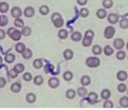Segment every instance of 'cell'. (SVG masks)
Here are the masks:
<instances>
[{
    "label": "cell",
    "mask_w": 128,
    "mask_h": 110,
    "mask_svg": "<svg viewBox=\"0 0 128 110\" xmlns=\"http://www.w3.org/2000/svg\"><path fill=\"white\" fill-rule=\"evenodd\" d=\"M80 15L82 17H84V18H85V17L88 16V15H89L88 10L87 8H82V9L80 11Z\"/></svg>",
    "instance_id": "43"
},
{
    "label": "cell",
    "mask_w": 128,
    "mask_h": 110,
    "mask_svg": "<svg viewBox=\"0 0 128 110\" xmlns=\"http://www.w3.org/2000/svg\"><path fill=\"white\" fill-rule=\"evenodd\" d=\"M127 77H128V74L126 71H123V70H121L119 71L118 73L117 74V78L118 79L119 81L121 82H124L126 81L127 79Z\"/></svg>",
    "instance_id": "11"
},
{
    "label": "cell",
    "mask_w": 128,
    "mask_h": 110,
    "mask_svg": "<svg viewBox=\"0 0 128 110\" xmlns=\"http://www.w3.org/2000/svg\"><path fill=\"white\" fill-rule=\"evenodd\" d=\"M126 85L124 84V83H120L118 84V91L119 92H121V93H123V92H125L126 91Z\"/></svg>",
    "instance_id": "42"
},
{
    "label": "cell",
    "mask_w": 128,
    "mask_h": 110,
    "mask_svg": "<svg viewBox=\"0 0 128 110\" xmlns=\"http://www.w3.org/2000/svg\"><path fill=\"white\" fill-rule=\"evenodd\" d=\"M119 104L121 105V107L122 108H128V97L127 96H123L120 99Z\"/></svg>",
    "instance_id": "23"
},
{
    "label": "cell",
    "mask_w": 128,
    "mask_h": 110,
    "mask_svg": "<svg viewBox=\"0 0 128 110\" xmlns=\"http://www.w3.org/2000/svg\"><path fill=\"white\" fill-rule=\"evenodd\" d=\"M80 83L83 85V87H86V86H88L91 83V78L88 75H84L80 79Z\"/></svg>",
    "instance_id": "16"
},
{
    "label": "cell",
    "mask_w": 128,
    "mask_h": 110,
    "mask_svg": "<svg viewBox=\"0 0 128 110\" xmlns=\"http://www.w3.org/2000/svg\"><path fill=\"white\" fill-rule=\"evenodd\" d=\"M113 4H114L113 0H103V2H102L103 7L106 9L111 8L113 7Z\"/></svg>",
    "instance_id": "32"
},
{
    "label": "cell",
    "mask_w": 128,
    "mask_h": 110,
    "mask_svg": "<svg viewBox=\"0 0 128 110\" xmlns=\"http://www.w3.org/2000/svg\"><path fill=\"white\" fill-rule=\"evenodd\" d=\"M104 53H105L106 56H111V55L114 53V49L110 46L107 45L104 48Z\"/></svg>",
    "instance_id": "36"
},
{
    "label": "cell",
    "mask_w": 128,
    "mask_h": 110,
    "mask_svg": "<svg viewBox=\"0 0 128 110\" xmlns=\"http://www.w3.org/2000/svg\"><path fill=\"white\" fill-rule=\"evenodd\" d=\"M14 70L18 74H21L23 73L24 71V65L23 64L20 63V64H16L15 66H14Z\"/></svg>",
    "instance_id": "21"
},
{
    "label": "cell",
    "mask_w": 128,
    "mask_h": 110,
    "mask_svg": "<svg viewBox=\"0 0 128 110\" xmlns=\"http://www.w3.org/2000/svg\"><path fill=\"white\" fill-rule=\"evenodd\" d=\"M63 56H64V58H65L66 60H72V58H73V56H74V53H73L72 50L66 49L65 51H64V52H63Z\"/></svg>",
    "instance_id": "13"
},
{
    "label": "cell",
    "mask_w": 128,
    "mask_h": 110,
    "mask_svg": "<svg viewBox=\"0 0 128 110\" xmlns=\"http://www.w3.org/2000/svg\"><path fill=\"white\" fill-rule=\"evenodd\" d=\"M33 67L36 69H40L43 67V62H42V60L41 59H36L33 61Z\"/></svg>",
    "instance_id": "29"
},
{
    "label": "cell",
    "mask_w": 128,
    "mask_h": 110,
    "mask_svg": "<svg viewBox=\"0 0 128 110\" xmlns=\"http://www.w3.org/2000/svg\"><path fill=\"white\" fill-rule=\"evenodd\" d=\"M100 96L103 99H109L111 96V92L109 89H104L100 93Z\"/></svg>",
    "instance_id": "20"
},
{
    "label": "cell",
    "mask_w": 128,
    "mask_h": 110,
    "mask_svg": "<svg viewBox=\"0 0 128 110\" xmlns=\"http://www.w3.org/2000/svg\"><path fill=\"white\" fill-rule=\"evenodd\" d=\"M9 10V4L6 2L0 3V12L1 13H6Z\"/></svg>",
    "instance_id": "17"
},
{
    "label": "cell",
    "mask_w": 128,
    "mask_h": 110,
    "mask_svg": "<svg viewBox=\"0 0 128 110\" xmlns=\"http://www.w3.org/2000/svg\"><path fill=\"white\" fill-rule=\"evenodd\" d=\"M76 1H77V3L80 6H84L88 3V0H76Z\"/></svg>",
    "instance_id": "47"
},
{
    "label": "cell",
    "mask_w": 128,
    "mask_h": 110,
    "mask_svg": "<svg viewBox=\"0 0 128 110\" xmlns=\"http://www.w3.org/2000/svg\"><path fill=\"white\" fill-rule=\"evenodd\" d=\"M2 57L0 56V64H2Z\"/></svg>",
    "instance_id": "49"
},
{
    "label": "cell",
    "mask_w": 128,
    "mask_h": 110,
    "mask_svg": "<svg viewBox=\"0 0 128 110\" xmlns=\"http://www.w3.org/2000/svg\"><path fill=\"white\" fill-rule=\"evenodd\" d=\"M77 94H78L79 96L80 97H84V96L88 94V91L85 87H79L78 90H77Z\"/></svg>",
    "instance_id": "30"
},
{
    "label": "cell",
    "mask_w": 128,
    "mask_h": 110,
    "mask_svg": "<svg viewBox=\"0 0 128 110\" xmlns=\"http://www.w3.org/2000/svg\"><path fill=\"white\" fill-rule=\"evenodd\" d=\"M73 74L72 73V72H70V71H66V72H65V73L63 74V75H62V77H63V78H64V80H66V81H70L73 78Z\"/></svg>",
    "instance_id": "34"
},
{
    "label": "cell",
    "mask_w": 128,
    "mask_h": 110,
    "mask_svg": "<svg viewBox=\"0 0 128 110\" xmlns=\"http://www.w3.org/2000/svg\"><path fill=\"white\" fill-rule=\"evenodd\" d=\"M6 37V32L3 29H0V40L4 39Z\"/></svg>",
    "instance_id": "48"
},
{
    "label": "cell",
    "mask_w": 128,
    "mask_h": 110,
    "mask_svg": "<svg viewBox=\"0 0 128 110\" xmlns=\"http://www.w3.org/2000/svg\"><path fill=\"white\" fill-rule=\"evenodd\" d=\"M21 84L19 83V82H15L11 86V91L14 93H18L21 91Z\"/></svg>",
    "instance_id": "12"
},
{
    "label": "cell",
    "mask_w": 128,
    "mask_h": 110,
    "mask_svg": "<svg viewBox=\"0 0 128 110\" xmlns=\"http://www.w3.org/2000/svg\"><path fill=\"white\" fill-rule=\"evenodd\" d=\"M6 79L2 77H0V88H3L6 86Z\"/></svg>",
    "instance_id": "46"
},
{
    "label": "cell",
    "mask_w": 128,
    "mask_h": 110,
    "mask_svg": "<svg viewBox=\"0 0 128 110\" xmlns=\"http://www.w3.org/2000/svg\"><path fill=\"white\" fill-rule=\"evenodd\" d=\"M126 48H127V50H128V42H127V43H126Z\"/></svg>",
    "instance_id": "50"
},
{
    "label": "cell",
    "mask_w": 128,
    "mask_h": 110,
    "mask_svg": "<svg viewBox=\"0 0 128 110\" xmlns=\"http://www.w3.org/2000/svg\"><path fill=\"white\" fill-rule=\"evenodd\" d=\"M21 33H22V35L25 36V37H28V36H30V34L32 33V29L28 26L23 27Z\"/></svg>",
    "instance_id": "28"
},
{
    "label": "cell",
    "mask_w": 128,
    "mask_h": 110,
    "mask_svg": "<svg viewBox=\"0 0 128 110\" xmlns=\"http://www.w3.org/2000/svg\"><path fill=\"white\" fill-rule=\"evenodd\" d=\"M15 59H16V56H15V55L14 54H12V53H10V54H8L6 56H5L4 58V60L6 63H8V64H11L12 62H14L15 61Z\"/></svg>",
    "instance_id": "24"
},
{
    "label": "cell",
    "mask_w": 128,
    "mask_h": 110,
    "mask_svg": "<svg viewBox=\"0 0 128 110\" xmlns=\"http://www.w3.org/2000/svg\"><path fill=\"white\" fill-rule=\"evenodd\" d=\"M116 57H117L118 60H123L124 59H125V57H126V52H125V51H123L119 50V51H118L117 54H116Z\"/></svg>",
    "instance_id": "39"
},
{
    "label": "cell",
    "mask_w": 128,
    "mask_h": 110,
    "mask_svg": "<svg viewBox=\"0 0 128 110\" xmlns=\"http://www.w3.org/2000/svg\"><path fill=\"white\" fill-rule=\"evenodd\" d=\"M119 25L122 29H127L128 28V19L124 18L122 20H121L119 22Z\"/></svg>",
    "instance_id": "40"
},
{
    "label": "cell",
    "mask_w": 128,
    "mask_h": 110,
    "mask_svg": "<svg viewBox=\"0 0 128 110\" xmlns=\"http://www.w3.org/2000/svg\"><path fill=\"white\" fill-rule=\"evenodd\" d=\"M76 91L74 90V89H68L66 92V96L67 99H72L76 97Z\"/></svg>",
    "instance_id": "19"
},
{
    "label": "cell",
    "mask_w": 128,
    "mask_h": 110,
    "mask_svg": "<svg viewBox=\"0 0 128 110\" xmlns=\"http://www.w3.org/2000/svg\"><path fill=\"white\" fill-rule=\"evenodd\" d=\"M93 38H94V32L92 31V30H91V29L87 30V31L85 32L84 37V39H83V42H82L83 46L85 47L91 46V44H92V43Z\"/></svg>",
    "instance_id": "1"
},
{
    "label": "cell",
    "mask_w": 128,
    "mask_h": 110,
    "mask_svg": "<svg viewBox=\"0 0 128 110\" xmlns=\"http://www.w3.org/2000/svg\"><path fill=\"white\" fill-rule=\"evenodd\" d=\"M59 83H60L59 79L57 78H50L49 81H48L49 87L53 88V89H55V88L58 87L59 86Z\"/></svg>",
    "instance_id": "9"
},
{
    "label": "cell",
    "mask_w": 128,
    "mask_h": 110,
    "mask_svg": "<svg viewBox=\"0 0 128 110\" xmlns=\"http://www.w3.org/2000/svg\"><path fill=\"white\" fill-rule=\"evenodd\" d=\"M36 100V96L34 93H28L26 95V101L28 104H33Z\"/></svg>",
    "instance_id": "14"
},
{
    "label": "cell",
    "mask_w": 128,
    "mask_h": 110,
    "mask_svg": "<svg viewBox=\"0 0 128 110\" xmlns=\"http://www.w3.org/2000/svg\"><path fill=\"white\" fill-rule=\"evenodd\" d=\"M58 38L61 39H66L67 37H68V32H67V30L66 29H61L59 30L58 32Z\"/></svg>",
    "instance_id": "33"
},
{
    "label": "cell",
    "mask_w": 128,
    "mask_h": 110,
    "mask_svg": "<svg viewBox=\"0 0 128 110\" xmlns=\"http://www.w3.org/2000/svg\"><path fill=\"white\" fill-rule=\"evenodd\" d=\"M124 46H125V42L122 39H116L114 41V47L117 50L122 49Z\"/></svg>",
    "instance_id": "7"
},
{
    "label": "cell",
    "mask_w": 128,
    "mask_h": 110,
    "mask_svg": "<svg viewBox=\"0 0 128 110\" xmlns=\"http://www.w3.org/2000/svg\"><path fill=\"white\" fill-rule=\"evenodd\" d=\"M92 51L95 56H99V55H100L102 52V48L99 45H95V46H93Z\"/></svg>",
    "instance_id": "27"
},
{
    "label": "cell",
    "mask_w": 128,
    "mask_h": 110,
    "mask_svg": "<svg viewBox=\"0 0 128 110\" xmlns=\"http://www.w3.org/2000/svg\"><path fill=\"white\" fill-rule=\"evenodd\" d=\"M8 76L11 78H16L18 76V74L14 70V68H12V69H11L8 72Z\"/></svg>",
    "instance_id": "45"
},
{
    "label": "cell",
    "mask_w": 128,
    "mask_h": 110,
    "mask_svg": "<svg viewBox=\"0 0 128 110\" xmlns=\"http://www.w3.org/2000/svg\"><path fill=\"white\" fill-rule=\"evenodd\" d=\"M11 15L12 17L14 18H20L22 15V11L21 9L19 8V7H14L12 8V9L11 10Z\"/></svg>",
    "instance_id": "6"
},
{
    "label": "cell",
    "mask_w": 128,
    "mask_h": 110,
    "mask_svg": "<svg viewBox=\"0 0 128 110\" xmlns=\"http://www.w3.org/2000/svg\"><path fill=\"white\" fill-rule=\"evenodd\" d=\"M72 39L74 42H80V40L82 39V34L79 31H76L72 33Z\"/></svg>",
    "instance_id": "18"
},
{
    "label": "cell",
    "mask_w": 128,
    "mask_h": 110,
    "mask_svg": "<svg viewBox=\"0 0 128 110\" xmlns=\"http://www.w3.org/2000/svg\"><path fill=\"white\" fill-rule=\"evenodd\" d=\"M100 59L96 56H91L86 60V64L89 68H97L100 65Z\"/></svg>",
    "instance_id": "4"
},
{
    "label": "cell",
    "mask_w": 128,
    "mask_h": 110,
    "mask_svg": "<svg viewBox=\"0 0 128 110\" xmlns=\"http://www.w3.org/2000/svg\"><path fill=\"white\" fill-rule=\"evenodd\" d=\"M39 12H40V13H41L42 15L46 16V15H47V14H48V13L50 12V8H49V7H48V6H46V5H42V7H40Z\"/></svg>",
    "instance_id": "25"
},
{
    "label": "cell",
    "mask_w": 128,
    "mask_h": 110,
    "mask_svg": "<svg viewBox=\"0 0 128 110\" xmlns=\"http://www.w3.org/2000/svg\"><path fill=\"white\" fill-rule=\"evenodd\" d=\"M8 24V18L5 15L0 16V26H5Z\"/></svg>",
    "instance_id": "37"
},
{
    "label": "cell",
    "mask_w": 128,
    "mask_h": 110,
    "mask_svg": "<svg viewBox=\"0 0 128 110\" xmlns=\"http://www.w3.org/2000/svg\"><path fill=\"white\" fill-rule=\"evenodd\" d=\"M33 82H34V84L40 86L44 82V78L42 76H41V75H38V76H36L34 78H33Z\"/></svg>",
    "instance_id": "31"
},
{
    "label": "cell",
    "mask_w": 128,
    "mask_h": 110,
    "mask_svg": "<svg viewBox=\"0 0 128 110\" xmlns=\"http://www.w3.org/2000/svg\"><path fill=\"white\" fill-rule=\"evenodd\" d=\"M14 25L16 27H18V28H23L24 25V20L21 19L16 18L14 21Z\"/></svg>",
    "instance_id": "38"
},
{
    "label": "cell",
    "mask_w": 128,
    "mask_h": 110,
    "mask_svg": "<svg viewBox=\"0 0 128 110\" xmlns=\"http://www.w3.org/2000/svg\"><path fill=\"white\" fill-rule=\"evenodd\" d=\"M108 21L112 25L114 24H117L119 20V16L116 14V13H110V14L108 16Z\"/></svg>",
    "instance_id": "8"
},
{
    "label": "cell",
    "mask_w": 128,
    "mask_h": 110,
    "mask_svg": "<svg viewBox=\"0 0 128 110\" xmlns=\"http://www.w3.org/2000/svg\"><path fill=\"white\" fill-rule=\"evenodd\" d=\"M24 14L26 17H28V18H30V17H32L35 14V10L32 7H27V8L24 9Z\"/></svg>",
    "instance_id": "10"
},
{
    "label": "cell",
    "mask_w": 128,
    "mask_h": 110,
    "mask_svg": "<svg viewBox=\"0 0 128 110\" xmlns=\"http://www.w3.org/2000/svg\"><path fill=\"white\" fill-rule=\"evenodd\" d=\"M25 48V45L22 43H19L16 45V51L19 53H22Z\"/></svg>",
    "instance_id": "35"
},
{
    "label": "cell",
    "mask_w": 128,
    "mask_h": 110,
    "mask_svg": "<svg viewBox=\"0 0 128 110\" xmlns=\"http://www.w3.org/2000/svg\"><path fill=\"white\" fill-rule=\"evenodd\" d=\"M6 33H8L9 37L14 41H19L21 39V36H22V33L20 31H19V30H17L15 28H12V27L8 29Z\"/></svg>",
    "instance_id": "3"
},
{
    "label": "cell",
    "mask_w": 128,
    "mask_h": 110,
    "mask_svg": "<svg viewBox=\"0 0 128 110\" xmlns=\"http://www.w3.org/2000/svg\"><path fill=\"white\" fill-rule=\"evenodd\" d=\"M127 94H128V91H127Z\"/></svg>",
    "instance_id": "51"
},
{
    "label": "cell",
    "mask_w": 128,
    "mask_h": 110,
    "mask_svg": "<svg viewBox=\"0 0 128 110\" xmlns=\"http://www.w3.org/2000/svg\"><path fill=\"white\" fill-rule=\"evenodd\" d=\"M51 20L56 28H61L64 25V20L62 19L61 14H59L58 12L54 13L51 16Z\"/></svg>",
    "instance_id": "2"
},
{
    "label": "cell",
    "mask_w": 128,
    "mask_h": 110,
    "mask_svg": "<svg viewBox=\"0 0 128 110\" xmlns=\"http://www.w3.org/2000/svg\"><path fill=\"white\" fill-rule=\"evenodd\" d=\"M103 107L105 108H114V103L111 100H110V99H106V101L103 104Z\"/></svg>",
    "instance_id": "41"
},
{
    "label": "cell",
    "mask_w": 128,
    "mask_h": 110,
    "mask_svg": "<svg viewBox=\"0 0 128 110\" xmlns=\"http://www.w3.org/2000/svg\"><path fill=\"white\" fill-rule=\"evenodd\" d=\"M97 98H98V95L95 92H91V93L88 96V99L90 103H95L96 101Z\"/></svg>",
    "instance_id": "26"
},
{
    "label": "cell",
    "mask_w": 128,
    "mask_h": 110,
    "mask_svg": "<svg viewBox=\"0 0 128 110\" xmlns=\"http://www.w3.org/2000/svg\"><path fill=\"white\" fill-rule=\"evenodd\" d=\"M21 54H22L23 58H24V59H26V60H28L32 56V52L29 48H25Z\"/></svg>",
    "instance_id": "15"
},
{
    "label": "cell",
    "mask_w": 128,
    "mask_h": 110,
    "mask_svg": "<svg viewBox=\"0 0 128 110\" xmlns=\"http://www.w3.org/2000/svg\"><path fill=\"white\" fill-rule=\"evenodd\" d=\"M23 78H24V80L25 82H30L32 80V74L30 73H25L23 75Z\"/></svg>",
    "instance_id": "44"
},
{
    "label": "cell",
    "mask_w": 128,
    "mask_h": 110,
    "mask_svg": "<svg viewBox=\"0 0 128 110\" xmlns=\"http://www.w3.org/2000/svg\"><path fill=\"white\" fill-rule=\"evenodd\" d=\"M115 28L113 26H108L106 28L105 31H104V36H105L106 39H112V38L114 36V34H115Z\"/></svg>",
    "instance_id": "5"
},
{
    "label": "cell",
    "mask_w": 128,
    "mask_h": 110,
    "mask_svg": "<svg viewBox=\"0 0 128 110\" xmlns=\"http://www.w3.org/2000/svg\"><path fill=\"white\" fill-rule=\"evenodd\" d=\"M107 16V12L106 10H104L102 8L98 9L96 12V16L98 17L99 19H104L105 17H106Z\"/></svg>",
    "instance_id": "22"
}]
</instances>
